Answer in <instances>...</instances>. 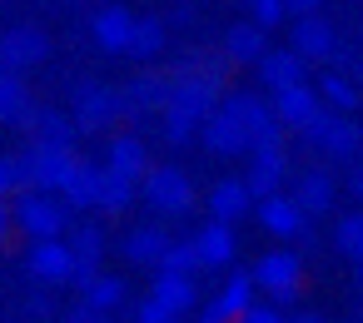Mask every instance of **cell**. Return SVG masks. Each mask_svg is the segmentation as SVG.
Returning <instances> with one entry per match:
<instances>
[{
  "mask_svg": "<svg viewBox=\"0 0 363 323\" xmlns=\"http://www.w3.org/2000/svg\"><path fill=\"white\" fill-rule=\"evenodd\" d=\"M75 144H40L30 140L26 154L16 159V174H21V189H40V194H60V184L70 179L75 169Z\"/></svg>",
  "mask_w": 363,
  "mask_h": 323,
  "instance_id": "6da1fadb",
  "label": "cell"
},
{
  "mask_svg": "<svg viewBox=\"0 0 363 323\" xmlns=\"http://www.w3.org/2000/svg\"><path fill=\"white\" fill-rule=\"evenodd\" d=\"M11 219H16L21 234H30V244H35V239H60V234H65V204H60L55 194H40V189H21Z\"/></svg>",
  "mask_w": 363,
  "mask_h": 323,
  "instance_id": "7a4b0ae2",
  "label": "cell"
},
{
  "mask_svg": "<svg viewBox=\"0 0 363 323\" xmlns=\"http://www.w3.org/2000/svg\"><path fill=\"white\" fill-rule=\"evenodd\" d=\"M140 194H145V204H150L155 214H189V209H194V184H189V174L174 169V164L150 169V174L140 179Z\"/></svg>",
  "mask_w": 363,
  "mask_h": 323,
  "instance_id": "3957f363",
  "label": "cell"
},
{
  "mask_svg": "<svg viewBox=\"0 0 363 323\" xmlns=\"http://www.w3.org/2000/svg\"><path fill=\"white\" fill-rule=\"evenodd\" d=\"M298 273H303L298 254L274 249V254H264V259L254 264V288H259V293H269V303H274V308H284V303H294V298H298Z\"/></svg>",
  "mask_w": 363,
  "mask_h": 323,
  "instance_id": "277c9868",
  "label": "cell"
},
{
  "mask_svg": "<svg viewBox=\"0 0 363 323\" xmlns=\"http://www.w3.org/2000/svg\"><path fill=\"white\" fill-rule=\"evenodd\" d=\"M120 115H125V110H120V90H110V85H80V90H75L70 120H75L80 135H100V130H110Z\"/></svg>",
  "mask_w": 363,
  "mask_h": 323,
  "instance_id": "5b68a950",
  "label": "cell"
},
{
  "mask_svg": "<svg viewBox=\"0 0 363 323\" xmlns=\"http://www.w3.org/2000/svg\"><path fill=\"white\" fill-rule=\"evenodd\" d=\"M303 140H308V144H318L328 159H343V164H348V159L358 154V144H363V130H358L348 115H333V110H323V115H318V120L303 130Z\"/></svg>",
  "mask_w": 363,
  "mask_h": 323,
  "instance_id": "8992f818",
  "label": "cell"
},
{
  "mask_svg": "<svg viewBox=\"0 0 363 323\" xmlns=\"http://www.w3.org/2000/svg\"><path fill=\"white\" fill-rule=\"evenodd\" d=\"M26 268L35 283L45 288H60V283H75V249L65 239H35L30 254H26Z\"/></svg>",
  "mask_w": 363,
  "mask_h": 323,
  "instance_id": "52a82bcc",
  "label": "cell"
},
{
  "mask_svg": "<svg viewBox=\"0 0 363 323\" xmlns=\"http://www.w3.org/2000/svg\"><path fill=\"white\" fill-rule=\"evenodd\" d=\"M323 110H328V105H323V100H318V90H313V85H303V80H298V85H289V90H274V120H279L284 130H298V135H303Z\"/></svg>",
  "mask_w": 363,
  "mask_h": 323,
  "instance_id": "ba28073f",
  "label": "cell"
},
{
  "mask_svg": "<svg viewBox=\"0 0 363 323\" xmlns=\"http://www.w3.org/2000/svg\"><path fill=\"white\" fill-rule=\"evenodd\" d=\"M50 55V40L35 30V26H16V30H6L0 35V70H35L40 60Z\"/></svg>",
  "mask_w": 363,
  "mask_h": 323,
  "instance_id": "9c48e42d",
  "label": "cell"
},
{
  "mask_svg": "<svg viewBox=\"0 0 363 323\" xmlns=\"http://www.w3.org/2000/svg\"><path fill=\"white\" fill-rule=\"evenodd\" d=\"M333 45H338V30H333V26L318 16V11L294 21V55H298V60L328 65V60H333Z\"/></svg>",
  "mask_w": 363,
  "mask_h": 323,
  "instance_id": "30bf717a",
  "label": "cell"
},
{
  "mask_svg": "<svg viewBox=\"0 0 363 323\" xmlns=\"http://www.w3.org/2000/svg\"><path fill=\"white\" fill-rule=\"evenodd\" d=\"M199 140H204V149H209L214 159H239V154H249V135H244V125H239L229 110H214V115L199 125Z\"/></svg>",
  "mask_w": 363,
  "mask_h": 323,
  "instance_id": "8fae6325",
  "label": "cell"
},
{
  "mask_svg": "<svg viewBox=\"0 0 363 323\" xmlns=\"http://www.w3.org/2000/svg\"><path fill=\"white\" fill-rule=\"evenodd\" d=\"M35 100L26 90V80L16 70H0V125H11V130H26L30 135V120H35Z\"/></svg>",
  "mask_w": 363,
  "mask_h": 323,
  "instance_id": "7c38bea8",
  "label": "cell"
},
{
  "mask_svg": "<svg viewBox=\"0 0 363 323\" xmlns=\"http://www.w3.org/2000/svg\"><path fill=\"white\" fill-rule=\"evenodd\" d=\"M169 85L174 80H160V75H140L130 90H120V110L130 115V120H150V115H160L164 105H169Z\"/></svg>",
  "mask_w": 363,
  "mask_h": 323,
  "instance_id": "4fadbf2b",
  "label": "cell"
},
{
  "mask_svg": "<svg viewBox=\"0 0 363 323\" xmlns=\"http://www.w3.org/2000/svg\"><path fill=\"white\" fill-rule=\"evenodd\" d=\"M110 159H105V169L110 174H120V179H130V184H140L155 164H150V149H145V140H135V135H120V140H110V149H105Z\"/></svg>",
  "mask_w": 363,
  "mask_h": 323,
  "instance_id": "5bb4252c",
  "label": "cell"
},
{
  "mask_svg": "<svg viewBox=\"0 0 363 323\" xmlns=\"http://www.w3.org/2000/svg\"><path fill=\"white\" fill-rule=\"evenodd\" d=\"M284 174H289V149H269V154H249L244 184H249L254 199H269V194H279Z\"/></svg>",
  "mask_w": 363,
  "mask_h": 323,
  "instance_id": "9a60e30c",
  "label": "cell"
},
{
  "mask_svg": "<svg viewBox=\"0 0 363 323\" xmlns=\"http://www.w3.org/2000/svg\"><path fill=\"white\" fill-rule=\"evenodd\" d=\"M303 209L294 204V194H269V199H259V224L269 229V234H279V239H298L303 234Z\"/></svg>",
  "mask_w": 363,
  "mask_h": 323,
  "instance_id": "2e32d148",
  "label": "cell"
},
{
  "mask_svg": "<svg viewBox=\"0 0 363 323\" xmlns=\"http://www.w3.org/2000/svg\"><path fill=\"white\" fill-rule=\"evenodd\" d=\"M130 30H135V16H130L125 6H105V11L95 16V26H90V35H95V45H100L105 55H125Z\"/></svg>",
  "mask_w": 363,
  "mask_h": 323,
  "instance_id": "e0dca14e",
  "label": "cell"
},
{
  "mask_svg": "<svg viewBox=\"0 0 363 323\" xmlns=\"http://www.w3.org/2000/svg\"><path fill=\"white\" fill-rule=\"evenodd\" d=\"M194 249H199V264L204 268H224L234 259V229L224 219H209L199 234H194Z\"/></svg>",
  "mask_w": 363,
  "mask_h": 323,
  "instance_id": "ac0fdd59",
  "label": "cell"
},
{
  "mask_svg": "<svg viewBox=\"0 0 363 323\" xmlns=\"http://www.w3.org/2000/svg\"><path fill=\"white\" fill-rule=\"evenodd\" d=\"M269 45H264V26H229L224 30V60L229 65H259V55H264Z\"/></svg>",
  "mask_w": 363,
  "mask_h": 323,
  "instance_id": "d6986e66",
  "label": "cell"
},
{
  "mask_svg": "<svg viewBox=\"0 0 363 323\" xmlns=\"http://www.w3.org/2000/svg\"><path fill=\"white\" fill-rule=\"evenodd\" d=\"M249 204H254V194H249L244 179H219L214 194H209V214L224 219V224H239V219L249 214Z\"/></svg>",
  "mask_w": 363,
  "mask_h": 323,
  "instance_id": "ffe728a7",
  "label": "cell"
},
{
  "mask_svg": "<svg viewBox=\"0 0 363 323\" xmlns=\"http://www.w3.org/2000/svg\"><path fill=\"white\" fill-rule=\"evenodd\" d=\"M259 80H264L269 90H289V85L303 80V60H298L294 50H264V55H259Z\"/></svg>",
  "mask_w": 363,
  "mask_h": 323,
  "instance_id": "44dd1931",
  "label": "cell"
},
{
  "mask_svg": "<svg viewBox=\"0 0 363 323\" xmlns=\"http://www.w3.org/2000/svg\"><path fill=\"white\" fill-rule=\"evenodd\" d=\"M219 110H229V115L244 125V135H249V140H254L259 130H269V125H274V105H269V100H259V95H224V100H219Z\"/></svg>",
  "mask_w": 363,
  "mask_h": 323,
  "instance_id": "7402d4cb",
  "label": "cell"
},
{
  "mask_svg": "<svg viewBox=\"0 0 363 323\" xmlns=\"http://www.w3.org/2000/svg\"><path fill=\"white\" fill-rule=\"evenodd\" d=\"M294 204H298L303 214H328V209H333V174H323V169L298 174V184H294Z\"/></svg>",
  "mask_w": 363,
  "mask_h": 323,
  "instance_id": "603a6c76",
  "label": "cell"
},
{
  "mask_svg": "<svg viewBox=\"0 0 363 323\" xmlns=\"http://www.w3.org/2000/svg\"><path fill=\"white\" fill-rule=\"evenodd\" d=\"M95 189H100V169L75 159L70 179L60 184V199H65V209H95Z\"/></svg>",
  "mask_w": 363,
  "mask_h": 323,
  "instance_id": "cb8c5ba5",
  "label": "cell"
},
{
  "mask_svg": "<svg viewBox=\"0 0 363 323\" xmlns=\"http://www.w3.org/2000/svg\"><path fill=\"white\" fill-rule=\"evenodd\" d=\"M155 298L179 318V313H189L194 303H199V293H194V278L189 273H155Z\"/></svg>",
  "mask_w": 363,
  "mask_h": 323,
  "instance_id": "d4e9b609",
  "label": "cell"
},
{
  "mask_svg": "<svg viewBox=\"0 0 363 323\" xmlns=\"http://www.w3.org/2000/svg\"><path fill=\"white\" fill-rule=\"evenodd\" d=\"M75 120L65 115V110H35V120H30V140H40V144H75Z\"/></svg>",
  "mask_w": 363,
  "mask_h": 323,
  "instance_id": "484cf974",
  "label": "cell"
},
{
  "mask_svg": "<svg viewBox=\"0 0 363 323\" xmlns=\"http://www.w3.org/2000/svg\"><path fill=\"white\" fill-rule=\"evenodd\" d=\"M135 194H140V184H130V179L100 169V189H95V209H100V214H125V209L135 204Z\"/></svg>",
  "mask_w": 363,
  "mask_h": 323,
  "instance_id": "4316f807",
  "label": "cell"
},
{
  "mask_svg": "<svg viewBox=\"0 0 363 323\" xmlns=\"http://www.w3.org/2000/svg\"><path fill=\"white\" fill-rule=\"evenodd\" d=\"M164 249H169V234H160L155 224H140V229H130V239H125V259H130V264H160Z\"/></svg>",
  "mask_w": 363,
  "mask_h": 323,
  "instance_id": "83f0119b",
  "label": "cell"
},
{
  "mask_svg": "<svg viewBox=\"0 0 363 323\" xmlns=\"http://www.w3.org/2000/svg\"><path fill=\"white\" fill-rule=\"evenodd\" d=\"M164 21L160 16H145V21H135V30H130V45H125V55H135V60H155L160 50H164Z\"/></svg>",
  "mask_w": 363,
  "mask_h": 323,
  "instance_id": "f1b7e54d",
  "label": "cell"
},
{
  "mask_svg": "<svg viewBox=\"0 0 363 323\" xmlns=\"http://www.w3.org/2000/svg\"><path fill=\"white\" fill-rule=\"evenodd\" d=\"M358 90H363V85H353V80L338 75V70H328V75L318 80V100H323L333 115H353V110H358Z\"/></svg>",
  "mask_w": 363,
  "mask_h": 323,
  "instance_id": "f546056e",
  "label": "cell"
},
{
  "mask_svg": "<svg viewBox=\"0 0 363 323\" xmlns=\"http://www.w3.org/2000/svg\"><path fill=\"white\" fill-rule=\"evenodd\" d=\"M80 298H85V308L110 313V308H120V298H125V278H115V273H95V278L80 288Z\"/></svg>",
  "mask_w": 363,
  "mask_h": 323,
  "instance_id": "4dcf8cb0",
  "label": "cell"
},
{
  "mask_svg": "<svg viewBox=\"0 0 363 323\" xmlns=\"http://www.w3.org/2000/svg\"><path fill=\"white\" fill-rule=\"evenodd\" d=\"M155 268H160V273H189V278H194L204 264H199V249H194V239H189V244H169Z\"/></svg>",
  "mask_w": 363,
  "mask_h": 323,
  "instance_id": "1f68e13d",
  "label": "cell"
},
{
  "mask_svg": "<svg viewBox=\"0 0 363 323\" xmlns=\"http://www.w3.org/2000/svg\"><path fill=\"white\" fill-rule=\"evenodd\" d=\"M333 244H338V254H348L353 264L363 259V214H358V209L338 219V229H333Z\"/></svg>",
  "mask_w": 363,
  "mask_h": 323,
  "instance_id": "d6a6232c",
  "label": "cell"
},
{
  "mask_svg": "<svg viewBox=\"0 0 363 323\" xmlns=\"http://www.w3.org/2000/svg\"><path fill=\"white\" fill-rule=\"evenodd\" d=\"M254 293H259V288H254V273H234V278L224 283V293H219V303H224V308H229V313L239 318L244 308H254Z\"/></svg>",
  "mask_w": 363,
  "mask_h": 323,
  "instance_id": "836d02e7",
  "label": "cell"
},
{
  "mask_svg": "<svg viewBox=\"0 0 363 323\" xmlns=\"http://www.w3.org/2000/svg\"><path fill=\"white\" fill-rule=\"evenodd\" d=\"M249 11H254V26H279V21H289V6L284 0H249Z\"/></svg>",
  "mask_w": 363,
  "mask_h": 323,
  "instance_id": "e575fe53",
  "label": "cell"
},
{
  "mask_svg": "<svg viewBox=\"0 0 363 323\" xmlns=\"http://www.w3.org/2000/svg\"><path fill=\"white\" fill-rule=\"evenodd\" d=\"M135 323H174V313H169V308H164V303L150 293V298L135 308Z\"/></svg>",
  "mask_w": 363,
  "mask_h": 323,
  "instance_id": "d590c367",
  "label": "cell"
},
{
  "mask_svg": "<svg viewBox=\"0 0 363 323\" xmlns=\"http://www.w3.org/2000/svg\"><path fill=\"white\" fill-rule=\"evenodd\" d=\"M234 323H284V313H279L274 303H254V308H244Z\"/></svg>",
  "mask_w": 363,
  "mask_h": 323,
  "instance_id": "8d00e7d4",
  "label": "cell"
},
{
  "mask_svg": "<svg viewBox=\"0 0 363 323\" xmlns=\"http://www.w3.org/2000/svg\"><path fill=\"white\" fill-rule=\"evenodd\" d=\"M6 194H21V174H16V159H0V199Z\"/></svg>",
  "mask_w": 363,
  "mask_h": 323,
  "instance_id": "74e56055",
  "label": "cell"
},
{
  "mask_svg": "<svg viewBox=\"0 0 363 323\" xmlns=\"http://www.w3.org/2000/svg\"><path fill=\"white\" fill-rule=\"evenodd\" d=\"M199 323H234V313L214 298V303H204V308H199Z\"/></svg>",
  "mask_w": 363,
  "mask_h": 323,
  "instance_id": "f35d334b",
  "label": "cell"
},
{
  "mask_svg": "<svg viewBox=\"0 0 363 323\" xmlns=\"http://www.w3.org/2000/svg\"><path fill=\"white\" fill-rule=\"evenodd\" d=\"M284 6H289V16H313L323 0H284Z\"/></svg>",
  "mask_w": 363,
  "mask_h": 323,
  "instance_id": "ab89813d",
  "label": "cell"
},
{
  "mask_svg": "<svg viewBox=\"0 0 363 323\" xmlns=\"http://www.w3.org/2000/svg\"><path fill=\"white\" fill-rule=\"evenodd\" d=\"M65 323H105V313H95V308H85V303H80V308H75Z\"/></svg>",
  "mask_w": 363,
  "mask_h": 323,
  "instance_id": "60d3db41",
  "label": "cell"
},
{
  "mask_svg": "<svg viewBox=\"0 0 363 323\" xmlns=\"http://www.w3.org/2000/svg\"><path fill=\"white\" fill-rule=\"evenodd\" d=\"M348 194H353V199H363V164H353V169H348Z\"/></svg>",
  "mask_w": 363,
  "mask_h": 323,
  "instance_id": "b9f144b4",
  "label": "cell"
},
{
  "mask_svg": "<svg viewBox=\"0 0 363 323\" xmlns=\"http://www.w3.org/2000/svg\"><path fill=\"white\" fill-rule=\"evenodd\" d=\"M26 308L40 318V313H50V298H45V293H30V298H26Z\"/></svg>",
  "mask_w": 363,
  "mask_h": 323,
  "instance_id": "7bdbcfd3",
  "label": "cell"
},
{
  "mask_svg": "<svg viewBox=\"0 0 363 323\" xmlns=\"http://www.w3.org/2000/svg\"><path fill=\"white\" fill-rule=\"evenodd\" d=\"M11 224H16V219H11V209H6V199H0V239H6V234H11Z\"/></svg>",
  "mask_w": 363,
  "mask_h": 323,
  "instance_id": "ee69618b",
  "label": "cell"
},
{
  "mask_svg": "<svg viewBox=\"0 0 363 323\" xmlns=\"http://www.w3.org/2000/svg\"><path fill=\"white\" fill-rule=\"evenodd\" d=\"M298 323H323V318H313V313H303V318H298Z\"/></svg>",
  "mask_w": 363,
  "mask_h": 323,
  "instance_id": "f6af8a7d",
  "label": "cell"
},
{
  "mask_svg": "<svg viewBox=\"0 0 363 323\" xmlns=\"http://www.w3.org/2000/svg\"><path fill=\"white\" fill-rule=\"evenodd\" d=\"M358 283H363V259H358Z\"/></svg>",
  "mask_w": 363,
  "mask_h": 323,
  "instance_id": "bcb514c9",
  "label": "cell"
},
{
  "mask_svg": "<svg viewBox=\"0 0 363 323\" xmlns=\"http://www.w3.org/2000/svg\"><path fill=\"white\" fill-rule=\"evenodd\" d=\"M358 85H363V60H358Z\"/></svg>",
  "mask_w": 363,
  "mask_h": 323,
  "instance_id": "7dc6e473",
  "label": "cell"
},
{
  "mask_svg": "<svg viewBox=\"0 0 363 323\" xmlns=\"http://www.w3.org/2000/svg\"><path fill=\"white\" fill-rule=\"evenodd\" d=\"M75 6H85V0H75Z\"/></svg>",
  "mask_w": 363,
  "mask_h": 323,
  "instance_id": "c3c4849f",
  "label": "cell"
},
{
  "mask_svg": "<svg viewBox=\"0 0 363 323\" xmlns=\"http://www.w3.org/2000/svg\"><path fill=\"white\" fill-rule=\"evenodd\" d=\"M0 6H6V0H0Z\"/></svg>",
  "mask_w": 363,
  "mask_h": 323,
  "instance_id": "681fc988",
  "label": "cell"
}]
</instances>
